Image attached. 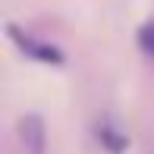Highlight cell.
<instances>
[{"label":"cell","instance_id":"1","mask_svg":"<svg viewBox=\"0 0 154 154\" xmlns=\"http://www.w3.org/2000/svg\"><path fill=\"white\" fill-rule=\"evenodd\" d=\"M16 129H19V145L25 154H47V126L38 113H25Z\"/></svg>","mask_w":154,"mask_h":154},{"label":"cell","instance_id":"2","mask_svg":"<svg viewBox=\"0 0 154 154\" xmlns=\"http://www.w3.org/2000/svg\"><path fill=\"white\" fill-rule=\"evenodd\" d=\"M6 32H10V38L16 41L19 47H22V54H29V57L41 60V63H63V51H60V47H54V44H44V41H38V38H32V35L19 32L16 25H10Z\"/></svg>","mask_w":154,"mask_h":154},{"label":"cell","instance_id":"3","mask_svg":"<svg viewBox=\"0 0 154 154\" xmlns=\"http://www.w3.org/2000/svg\"><path fill=\"white\" fill-rule=\"evenodd\" d=\"M97 142H101V148H107L110 154H123L129 148V138H126V132H120L110 120L97 123Z\"/></svg>","mask_w":154,"mask_h":154},{"label":"cell","instance_id":"4","mask_svg":"<svg viewBox=\"0 0 154 154\" xmlns=\"http://www.w3.org/2000/svg\"><path fill=\"white\" fill-rule=\"evenodd\" d=\"M138 47L154 57V22H145L142 29H138Z\"/></svg>","mask_w":154,"mask_h":154}]
</instances>
